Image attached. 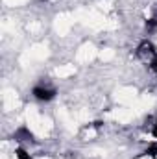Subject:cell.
<instances>
[{"label": "cell", "mask_w": 157, "mask_h": 159, "mask_svg": "<svg viewBox=\"0 0 157 159\" xmlns=\"http://www.w3.org/2000/svg\"><path fill=\"white\" fill-rule=\"evenodd\" d=\"M34 96L37 100H43V102H50L56 98V89H48V87H35L34 89Z\"/></svg>", "instance_id": "1"}, {"label": "cell", "mask_w": 157, "mask_h": 159, "mask_svg": "<svg viewBox=\"0 0 157 159\" xmlns=\"http://www.w3.org/2000/svg\"><path fill=\"white\" fill-rule=\"evenodd\" d=\"M13 139H17V141H34V135L28 128H20L13 133Z\"/></svg>", "instance_id": "2"}, {"label": "cell", "mask_w": 157, "mask_h": 159, "mask_svg": "<svg viewBox=\"0 0 157 159\" xmlns=\"http://www.w3.org/2000/svg\"><path fill=\"white\" fill-rule=\"evenodd\" d=\"M139 54H148V56H155V48H154V44L152 43H148V41H144L141 46H139Z\"/></svg>", "instance_id": "3"}, {"label": "cell", "mask_w": 157, "mask_h": 159, "mask_svg": "<svg viewBox=\"0 0 157 159\" xmlns=\"http://www.w3.org/2000/svg\"><path fill=\"white\" fill-rule=\"evenodd\" d=\"M15 157L17 159H32L30 157V154H28L24 148H17V150H15Z\"/></svg>", "instance_id": "4"}, {"label": "cell", "mask_w": 157, "mask_h": 159, "mask_svg": "<svg viewBox=\"0 0 157 159\" xmlns=\"http://www.w3.org/2000/svg\"><path fill=\"white\" fill-rule=\"evenodd\" d=\"M144 156H150V157L157 159V143H155V144H152V146H148V148H146Z\"/></svg>", "instance_id": "5"}, {"label": "cell", "mask_w": 157, "mask_h": 159, "mask_svg": "<svg viewBox=\"0 0 157 159\" xmlns=\"http://www.w3.org/2000/svg\"><path fill=\"white\" fill-rule=\"evenodd\" d=\"M155 26H157V19H150L148 22H146V28L152 32V30H155Z\"/></svg>", "instance_id": "6"}, {"label": "cell", "mask_w": 157, "mask_h": 159, "mask_svg": "<svg viewBox=\"0 0 157 159\" xmlns=\"http://www.w3.org/2000/svg\"><path fill=\"white\" fill-rule=\"evenodd\" d=\"M150 67H152V70H155V72H157V56H154V59H152Z\"/></svg>", "instance_id": "7"}, {"label": "cell", "mask_w": 157, "mask_h": 159, "mask_svg": "<svg viewBox=\"0 0 157 159\" xmlns=\"http://www.w3.org/2000/svg\"><path fill=\"white\" fill-rule=\"evenodd\" d=\"M152 135H154V137L157 139V122L154 124V129H152Z\"/></svg>", "instance_id": "8"}]
</instances>
